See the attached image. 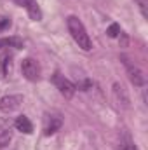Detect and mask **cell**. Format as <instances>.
I'll list each match as a JSON object with an SVG mask.
<instances>
[{
  "label": "cell",
  "instance_id": "15",
  "mask_svg": "<svg viewBox=\"0 0 148 150\" xmlns=\"http://www.w3.org/2000/svg\"><path fill=\"white\" fill-rule=\"evenodd\" d=\"M134 2H136V5L140 7V11H141V16H143V18H148V11H147L148 0H134Z\"/></svg>",
  "mask_w": 148,
  "mask_h": 150
},
{
  "label": "cell",
  "instance_id": "13",
  "mask_svg": "<svg viewBox=\"0 0 148 150\" xmlns=\"http://www.w3.org/2000/svg\"><path fill=\"white\" fill-rule=\"evenodd\" d=\"M12 140V133L9 129H2L0 131V149H5Z\"/></svg>",
  "mask_w": 148,
  "mask_h": 150
},
{
  "label": "cell",
  "instance_id": "16",
  "mask_svg": "<svg viewBox=\"0 0 148 150\" xmlns=\"http://www.w3.org/2000/svg\"><path fill=\"white\" fill-rule=\"evenodd\" d=\"M9 26H11V19L5 18V16H0V32L5 30V28H9Z\"/></svg>",
  "mask_w": 148,
  "mask_h": 150
},
{
  "label": "cell",
  "instance_id": "6",
  "mask_svg": "<svg viewBox=\"0 0 148 150\" xmlns=\"http://www.w3.org/2000/svg\"><path fill=\"white\" fill-rule=\"evenodd\" d=\"M23 103V96L21 94H9V96H4L0 98V110L5 113L9 112H14L21 107Z\"/></svg>",
  "mask_w": 148,
  "mask_h": 150
},
{
  "label": "cell",
  "instance_id": "11",
  "mask_svg": "<svg viewBox=\"0 0 148 150\" xmlns=\"http://www.w3.org/2000/svg\"><path fill=\"white\" fill-rule=\"evenodd\" d=\"M118 150H138L136 149V145H134V142H132V138H131V134L129 133H122V136H120V143H118Z\"/></svg>",
  "mask_w": 148,
  "mask_h": 150
},
{
  "label": "cell",
  "instance_id": "5",
  "mask_svg": "<svg viewBox=\"0 0 148 150\" xmlns=\"http://www.w3.org/2000/svg\"><path fill=\"white\" fill-rule=\"evenodd\" d=\"M61 126H63V117L59 113L52 112V113H47L44 117V134L45 136L54 134L56 131H59Z\"/></svg>",
  "mask_w": 148,
  "mask_h": 150
},
{
  "label": "cell",
  "instance_id": "9",
  "mask_svg": "<svg viewBox=\"0 0 148 150\" xmlns=\"http://www.w3.org/2000/svg\"><path fill=\"white\" fill-rule=\"evenodd\" d=\"M113 93H115V98H117L118 105H122L124 108H129V96H127V93L124 91V87L118 82L113 84Z\"/></svg>",
  "mask_w": 148,
  "mask_h": 150
},
{
  "label": "cell",
  "instance_id": "12",
  "mask_svg": "<svg viewBox=\"0 0 148 150\" xmlns=\"http://www.w3.org/2000/svg\"><path fill=\"white\" fill-rule=\"evenodd\" d=\"M25 44L19 37H9V38H0V49L2 47H16V49H21Z\"/></svg>",
  "mask_w": 148,
  "mask_h": 150
},
{
  "label": "cell",
  "instance_id": "10",
  "mask_svg": "<svg viewBox=\"0 0 148 150\" xmlns=\"http://www.w3.org/2000/svg\"><path fill=\"white\" fill-rule=\"evenodd\" d=\"M12 70V56L9 52H4L0 56V77H7Z\"/></svg>",
  "mask_w": 148,
  "mask_h": 150
},
{
  "label": "cell",
  "instance_id": "7",
  "mask_svg": "<svg viewBox=\"0 0 148 150\" xmlns=\"http://www.w3.org/2000/svg\"><path fill=\"white\" fill-rule=\"evenodd\" d=\"M16 4L26 9L30 19H33V21H42V9H40V5L37 4V0H16Z\"/></svg>",
  "mask_w": 148,
  "mask_h": 150
},
{
  "label": "cell",
  "instance_id": "1",
  "mask_svg": "<svg viewBox=\"0 0 148 150\" xmlns=\"http://www.w3.org/2000/svg\"><path fill=\"white\" fill-rule=\"evenodd\" d=\"M66 26H68V32L70 35L77 42V45L84 51H91L92 49V42H91V37L84 26V23L77 18V16H68L66 18Z\"/></svg>",
  "mask_w": 148,
  "mask_h": 150
},
{
  "label": "cell",
  "instance_id": "3",
  "mask_svg": "<svg viewBox=\"0 0 148 150\" xmlns=\"http://www.w3.org/2000/svg\"><path fill=\"white\" fill-rule=\"evenodd\" d=\"M120 59H122V63H124L127 74H129V80H131L136 87H143V86L147 84V77H145V74H143V70H141L140 67H136L134 63H131L125 56H122Z\"/></svg>",
  "mask_w": 148,
  "mask_h": 150
},
{
  "label": "cell",
  "instance_id": "4",
  "mask_svg": "<svg viewBox=\"0 0 148 150\" xmlns=\"http://www.w3.org/2000/svg\"><path fill=\"white\" fill-rule=\"evenodd\" d=\"M21 74H23V77L26 80H30V82L38 80L40 79V65H38V61L33 59V58L23 59V63H21Z\"/></svg>",
  "mask_w": 148,
  "mask_h": 150
},
{
  "label": "cell",
  "instance_id": "14",
  "mask_svg": "<svg viewBox=\"0 0 148 150\" xmlns=\"http://www.w3.org/2000/svg\"><path fill=\"white\" fill-rule=\"evenodd\" d=\"M106 33H108V37L117 38L118 35H120V26H118L117 23H111L110 26H108V30H106Z\"/></svg>",
  "mask_w": 148,
  "mask_h": 150
},
{
  "label": "cell",
  "instance_id": "2",
  "mask_svg": "<svg viewBox=\"0 0 148 150\" xmlns=\"http://www.w3.org/2000/svg\"><path fill=\"white\" fill-rule=\"evenodd\" d=\"M52 84L56 86V89L66 98V100H70V98H73V94H75V91H77V86H75L72 80H68L65 75H61L59 72H56V74L52 75Z\"/></svg>",
  "mask_w": 148,
  "mask_h": 150
},
{
  "label": "cell",
  "instance_id": "8",
  "mask_svg": "<svg viewBox=\"0 0 148 150\" xmlns=\"http://www.w3.org/2000/svg\"><path fill=\"white\" fill-rule=\"evenodd\" d=\"M14 126H16L18 131H21V133H25V134H32V133H33V124H32V120H30L26 115H19V117L16 119Z\"/></svg>",
  "mask_w": 148,
  "mask_h": 150
}]
</instances>
